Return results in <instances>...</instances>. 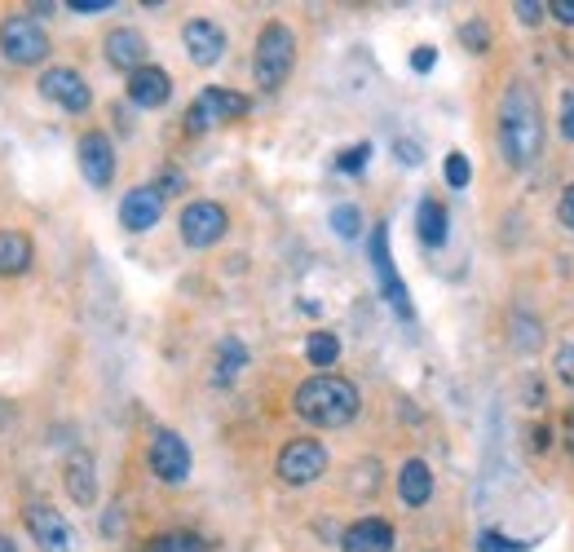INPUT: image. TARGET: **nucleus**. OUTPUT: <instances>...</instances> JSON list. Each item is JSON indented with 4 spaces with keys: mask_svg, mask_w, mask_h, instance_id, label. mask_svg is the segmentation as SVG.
<instances>
[{
    "mask_svg": "<svg viewBox=\"0 0 574 552\" xmlns=\"http://www.w3.org/2000/svg\"><path fill=\"white\" fill-rule=\"evenodd\" d=\"M62 482H67V495L76 504H93V500H98V469H93V455L89 451H71L67 455V469H62Z\"/></svg>",
    "mask_w": 574,
    "mask_h": 552,
    "instance_id": "nucleus-17",
    "label": "nucleus"
},
{
    "mask_svg": "<svg viewBox=\"0 0 574 552\" xmlns=\"http://www.w3.org/2000/svg\"><path fill=\"white\" fill-rule=\"evenodd\" d=\"M67 9H76V14H102V9H115V0H67Z\"/></svg>",
    "mask_w": 574,
    "mask_h": 552,
    "instance_id": "nucleus-34",
    "label": "nucleus"
},
{
    "mask_svg": "<svg viewBox=\"0 0 574 552\" xmlns=\"http://www.w3.org/2000/svg\"><path fill=\"white\" fill-rule=\"evenodd\" d=\"M146 464H151V473L159 482L177 486L190 477V447L182 442V433L173 429H155L151 433V447H146Z\"/></svg>",
    "mask_w": 574,
    "mask_h": 552,
    "instance_id": "nucleus-6",
    "label": "nucleus"
},
{
    "mask_svg": "<svg viewBox=\"0 0 574 552\" xmlns=\"http://www.w3.org/2000/svg\"><path fill=\"white\" fill-rule=\"evenodd\" d=\"M27 530H31V539H36L45 552H67L71 548V526H67V517L58 513V508H49V504H31L27 508Z\"/></svg>",
    "mask_w": 574,
    "mask_h": 552,
    "instance_id": "nucleus-12",
    "label": "nucleus"
},
{
    "mask_svg": "<svg viewBox=\"0 0 574 552\" xmlns=\"http://www.w3.org/2000/svg\"><path fill=\"white\" fill-rule=\"evenodd\" d=\"M526 544H517V539H504L499 530H482V539H477V552H522Z\"/></svg>",
    "mask_w": 574,
    "mask_h": 552,
    "instance_id": "nucleus-28",
    "label": "nucleus"
},
{
    "mask_svg": "<svg viewBox=\"0 0 574 552\" xmlns=\"http://www.w3.org/2000/svg\"><path fill=\"white\" fill-rule=\"evenodd\" d=\"M332 230L340 239H354L358 230H363V212H358L354 204H340V208H332Z\"/></svg>",
    "mask_w": 574,
    "mask_h": 552,
    "instance_id": "nucleus-26",
    "label": "nucleus"
},
{
    "mask_svg": "<svg viewBox=\"0 0 574 552\" xmlns=\"http://www.w3.org/2000/svg\"><path fill=\"white\" fill-rule=\"evenodd\" d=\"M106 62L111 67H120V71H142L146 67V40H142V31H133V27H120V31H111L106 36Z\"/></svg>",
    "mask_w": 574,
    "mask_h": 552,
    "instance_id": "nucleus-16",
    "label": "nucleus"
},
{
    "mask_svg": "<svg viewBox=\"0 0 574 552\" xmlns=\"http://www.w3.org/2000/svg\"><path fill=\"white\" fill-rule=\"evenodd\" d=\"M40 98L58 102L62 111H71V115H84V111H89V102H93V93H89V84H84L80 71L49 67L45 76H40Z\"/></svg>",
    "mask_w": 574,
    "mask_h": 552,
    "instance_id": "nucleus-9",
    "label": "nucleus"
},
{
    "mask_svg": "<svg viewBox=\"0 0 574 552\" xmlns=\"http://www.w3.org/2000/svg\"><path fill=\"white\" fill-rule=\"evenodd\" d=\"M442 173H446V182H451L455 190H464V186H469V177H473V168H469V159H464L460 151H451V155H446V164H442Z\"/></svg>",
    "mask_w": 574,
    "mask_h": 552,
    "instance_id": "nucleus-27",
    "label": "nucleus"
},
{
    "mask_svg": "<svg viewBox=\"0 0 574 552\" xmlns=\"http://www.w3.org/2000/svg\"><path fill=\"white\" fill-rule=\"evenodd\" d=\"M539 341H544V332H539L535 318H530V314H517V318H513V345L526 349V354H535Z\"/></svg>",
    "mask_w": 574,
    "mask_h": 552,
    "instance_id": "nucleus-25",
    "label": "nucleus"
},
{
    "mask_svg": "<svg viewBox=\"0 0 574 552\" xmlns=\"http://www.w3.org/2000/svg\"><path fill=\"white\" fill-rule=\"evenodd\" d=\"M305 358H310L318 371H327L340 358V341H336L332 332H314L310 341H305Z\"/></svg>",
    "mask_w": 574,
    "mask_h": 552,
    "instance_id": "nucleus-22",
    "label": "nucleus"
},
{
    "mask_svg": "<svg viewBox=\"0 0 574 552\" xmlns=\"http://www.w3.org/2000/svg\"><path fill=\"white\" fill-rule=\"evenodd\" d=\"M499 151L508 168H530L544 151V111L526 80H513L499 98Z\"/></svg>",
    "mask_w": 574,
    "mask_h": 552,
    "instance_id": "nucleus-1",
    "label": "nucleus"
},
{
    "mask_svg": "<svg viewBox=\"0 0 574 552\" xmlns=\"http://www.w3.org/2000/svg\"><path fill=\"white\" fill-rule=\"evenodd\" d=\"M239 115H248V98L235 89H204L195 102H190L186 111V129L190 133H208L217 129V124L226 120H239Z\"/></svg>",
    "mask_w": 574,
    "mask_h": 552,
    "instance_id": "nucleus-5",
    "label": "nucleus"
},
{
    "mask_svg": "<svg viewBox=\"0 0 574 552\" xmlns=\"http://www.w3.org/2000/svg\"><path fill=\"white\" fill-rule=\"evenodd\" d=\"M142 552H204V539L190 530H168V535H155Z\"/></svg>",
    "mask_w": 574,
    "mask_h": 552,
    "instance_id": "nucleus-23",
    "label": "nucleus"
},
{
    "mask_svg": "<svg viewBox=\"0 0 574 552\" xmlns=\"http://www.w3.org/2000/svg\"><path fill=\"white\" fill-rule=\"evenodd\" d=\"M552 18H557V23H566V27H574V0H552Z\"/></svg>",
    "mask_w": 574,
    "mask_h": 552,
    "instance_id": "nucleus-35",
    "label": "nucleus"
},
{
    "mask_svg": "<svg viewBox=\"0 0 574 552\" xmlns=\"http://www.w3.org/2000/svg\"><path fill=\"white\" fill-rule=\"evenodd\" d=\"M398 159H402V164H420V151L411 142H398Z\"/></svg>",
    "mask_w": 574,
    "mask_h": 552,
    "instance_id": "nucleus-38",
    "label": "nucleus"
},
{
    "mask_svg": "<svg viewBox=\"0 0 574 552\" xmlns=\"http://www.w3.org/2000/svg\"><path fill=\"white\" fill-rule=\"evenodd\" d=\"M182 45H186V58L195 62V67H217L221 53H226V31L217 23H208V18H190L182 27Z\"/></svg>",
    "mask_w": 574,
    "mask_h": 552,
    "instance_id": "nucleus-11",
    "label": "nucleus"
},
{
    "mask_svg": "<svg viewBox=\"0 0 574 552\" xmlns=\"http://www.w3.org/2000/svg\"><path fill=\"white\" fill-rule=\"evenodd\" d=\"M460 40H464V45H469L473 53H482V49H486V40H491V31H486V23H464Z\"/></svg>",
    "mask_w": 574,
    "mask_h": 552,
    "instance_id": "nucleus-30",
    "label": "nucleus"
},
{
    "mask_svg": "<svg viewBox=\"0 0 574 552\" xmlns=\"http://www.w3.org/2000/svg\"><path fill=\"white\" fill-rule=\"evenodd\" d=\"M433 62H438V53H433V49H416V53H411V67H416V71H433Z\"/></svg>",
    "mask_w": 574,
    "mask_h": 552,
    "instance_id": "nucleus-37",
    "label": "nucleus"
},
{
    "mask_svg": "<svg viewBox=\"0 0 574 552\" xmlns=\"http://www.w3.org/2000/svg\"><path fill=\"white\" fill-rule=\"evenodd\" d=\"M371 159V146L363 142V146H349L345 155H340V173H363V164Z\"/></svg>",
    "mask_w": 574,
    "mask_h": 552,
    "instance_id": "nucleus-29",
    "label": "nucleus"
},
{
    "mask_svg": "<svg viewBox=\"0 0 574 552\" xmlns=\"http://www.w3.org/2000/svg\"><path fill=\"white\" fill-rule=\"evenodd\" d=\"M526 402H530V407H539V402H544V389H539V380H526Z\"/></svg>",
    "mask_w": 574,
    "mask_h": 552,
    "instance_id": "nucleus-39",
    "label": "nucleus"
},
{
    "mask_svg": "<svg viewBox=\"0 0 574 552\" xmlns=\"http://www.w3.org/2000/svg\"><path fill=\"white\" fill-rule=\"evenodd\" d=\"M513 9H517V18H522L526 27H535L539 18H544V9H548V5H539V0H517Z\"/></svg>",
    "mask_w": 574,
    "mask_h": 552,
    "instance_id": "nucleus-32",
    "label": "nucleus"
},
{
    "mask_svg": "<svg viewBox=\"0 0 574 552\" xmlns=\"http://www.w3.org/2000/svg\"><path fill=\"white\" fill-rule=\"evenodd\" d=\"M0 552H18V548H14V544H9V539H5V535H0Z\"/></svg>",
    "mask_w": 574,
    "mask_h": 552,
    "instance_id": "nucleus-41",
    "label": "nucleus"
},
{
    "mask_svg": "<svg viewBox=\"0 0 574 552\" xmlns=\"http://www.w3.org/2000/svg\"><path fill=\"white\" fill-rule=\"evenodd\" d=\"M340 548L345 552H393V526L385 517H363V522H354L345 530Z\"/></svg>",
    "mask_w": 574,
    "mask_h": 552,
    "instance_id": "nucleus-15",
    "label": "nucleus"
},
{
    "mask_svg": "<svg viewBox=\"0 0 574 552\" xmlns=\"http://www.w3.org/2000/svg\"><path fill=\"white\" fill-rule=\"evenodd\" d=\"M31 239L23 230H0V279H18L31 270Z\"/></svg>",
    "mask_w": 574,
    "mask_h": 552,
    "instance_id": "nucleus-20",
    "label": "nucleus"
},
{
    "mask_svg": "<svg viewBox=\"0 0 574 552\" xmlns=\"http://www.w3.org/2000/svg\"><path fill=\"white\" fill-rule=\"evenodd\" d=\"M416 226H420V239L429 243V248H442L446 243V208L438 199H424L420 212H416Z\"/></svg>",
    "mask_w": 574,
    "mask_h": 552,
    "instance_id": "nucleus-21",
    "label": "nucleus"
},
{
    "mask_svg": "<svg viewBox=\"0 0 574 552\" xmlns=\"http://www.w3.org/2000/svg\"><path fill=\"white\" fill-rule=\"evenodd\" d=\"M327 473V447L314 438H296L279 451V477L287 486H310Z\"/></svg>",
    "mask_w": 574,
    "mask_h": 552,
    "instance_id": "nucleus-7",
    "label": "nucleus"
},
{
    "mask_svg": "<svg viewBox=\"0 0 574 552\" xmlns=\"http://www.w3.org/2000/svg\"><path fill=\"white\" fill-rule=\"evenodd\" d=\"M557 217H561V226L574 230V182L566 186V195H561V204H557Z\"/></svg>",
    "mask_w": 574,
    "mask_h": 552,
    "instance_id": "nucleus-33",
    "label": "nucleus"
},
{
    "mask_svg": "<svg viewBox=\"0 0 574 552\" xmlns=\"http://www.w3.org/2000/svg\"><path fill=\"white\" fill-rule=\"evenodd\" d=\"M243 363H248V349H243L239 341H226L217 349V380H230V376H239Z\"/></svg>",
    "mask_w": 574,
    "mask_h": 552,
    "instance_id": "nucleus-24",
    "label": "nucleus"
},
{
    "mask_svg": "<svg viewBox=\"0 0 574 552\" xmlns=\"http://www.w3.org/2000/svg\"><path fill=\"white\" fill-rule=\"evenodd\" d=\"M371 265H376V274H380L385 301H389L402 318H416V310H411V301H407V288H402L398 270H393V257H389V226H376V230H371Z\"/></svg>",
    "mask_w": 574,
    "mask_h": 552,
    "instance_id": "nucleus-10",
    "label": "nucleus"
},
{
    "mask_svg": "<svg viewBox=\"0 0 574 552\" xmlns=\"http://www.w3.org/2000/svg\"><path fill=\"white\" fill-rule=\"evenodd\" d=\"M168 93H173V80H168V71H159V67H142L129 76V98L137 106H146V111H151V106H164Z\"/></svg>",
    "mask_w": 574,
    "mask_h": 552,
    "instance_id": "nucleus-18",
    "label": "nucleus"
},
{
    "mask_svg": "<svg viewBox=\"0 0 574 552\" xmlns=\"http://www.w3.org/2000/svg\"><path fill=\"white\" fill-rule=\"evenodd\" d=\"M80 173L89 186H111L115 177V151H111V137L106 133H84L80 137Z\"/></svg>",
    "mask_w": 574,
    "mask_h": 552,
    "instance_id": "nucleus-13",
    "label": "nucleus"
},
{
    "mask_svg": "<svg viewBox=\"0 0 574 552\" xmlns=\"http://www.w3.org/2000/svg\"><path fill=\"white\" fill-rule=\"evenodd\" d=\"M561 133L574 137V93H566V98H561Z\"/></svg>",
    "mask_w": 574,
    "mask_h": 552,
    "instance_id": "nucleus-36",
    "label": "nucleus"
},
{
    "mask_svg": "<svg viewBox=\"0 0 574 552\" xmlns=\"http://www.w3.org/2000/svg\"><path fill=\"white\" fill-rule=\"evenodd\" d=\"M226 230H230L226 208L212 204V199H195V204L182 208V239L190 243V248H212Z\"/></svg>",
    "mask_w": 574,
    "mask_h": 552,
    "instance_id": "nucleus-8",
    "label": "nucleus"
},
{
    "mask_svg": "<svg viewBox=\"0 0 574 552\" xmlns=\"http://www.w3.org/2000/svg\"><path fill=\"white\" fill-rule=\"evenodd\" d=\"M557 376L574 389V345H561V349H557Z\"/></svg>",
    "mask_w": 574,
    "mask_h": 552,
    "instance_id": "nucleus-31",
    "label": "nucleus"
},
{
    "mask_svg": "<svg viewBox=\"0 0 574 552\" xmlns=\"http://www.w3.org/2000/svg\"><path fill=\"white\" fill-rule=\"evenodd\" d=\"M292 67H296V36L283 23H270L257 40V58H252L257 84L265 93H274L287 76H292Z\"/></svg>",
    "mask_w": 574,
    "mask_h": 552,
    "instance_id": "nucleus-3",
    "label": "nucleus"
},
{
    "mask_svg": "<svg viewBox=\"0 0 574 552\" xmlns=\"http://www.w3.org/2000/svg\"><path fill=\"white\" fill-rule=\"evenodd\" d=\"M566 447H570V455H574V407L566 411Z\"/></svg>",
    "mask_w": 574,
    "mask_h": 552,
    "instance_id": "nucleus-40",
    "label": "nucleus"
},
{
    "mask_svg": "<svg viewBox=\"0 0 574 552\" xmlns=\"http://www.w3.org/2000/svg\"><path fill=\"white\" fill-rule=\"evenodd\" d=\"M398 495H402V504L407 508H424L429 504V495H433V473H429V464L424 460H407L398 469Z\"/></svg>",
    "mask_w": 574,
    "mask_h": 552,
    "instance_id": "nucleus-19",
    "label": "nucleus"
},
{
    "mask_svg": "<svg viewBox=\"0 0 574 552\" xmlns=\"http://www.w3.org/2000/svg\"><path fill=\"white\" fill-rule=\"evenodd\" d=\"M0 53H5L14 67H36V62H45V53H49V36L40 31L36 18L9 14L5 23H0Z\"/></svg>",
    "mask_w": 574,
    "mask_h": 552,
    "instance_id": "nucleus-4",
    "label": "nucleus"
},
{
    "mask_svg": "<svg viewBox=\"0 0 574 552\" xmlns=\"http://www.w3.org/2000/svg\"><path fill=\"white\" fill-rule=\"evenodd\" d=\"M159 212H164V195H159L155 186H137L124 195L120 204V221L124 230H133V235H142V230H151L159 221Z\"/></svg>",
    "mask_w": 574,
    "mask_h": 552,
    "instance_id": "nucleus-14",
    "label": "nucleus"
},
{
    "mask_svg": "<svg viewBox=\"0 0 574 552\" xmlns=\"http://www.w3.org/2000/svg\"><path fill=\"white\" fill-rule=\"evenodd\" d=\"M358 385L354 380H345V376H310L301 389H296V398H292V407H296V416L301 420H310L318 424V429H340V424H349L358 416Z\"/></svg>",
    "mask_w": 574,
    "mask_h": 552,
    "instance_id": "nucleus-2",
    "label": "nucleus"
}]
</instances>
